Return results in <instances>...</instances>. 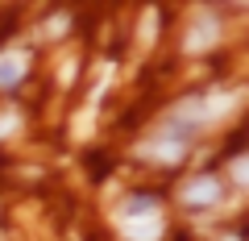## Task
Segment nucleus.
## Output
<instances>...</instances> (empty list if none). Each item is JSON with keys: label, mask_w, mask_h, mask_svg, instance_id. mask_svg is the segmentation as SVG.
<instances>
[{"label": "nucleus", "mask_w": 249, "mask_h": 241, "mask_svg": "<svg viewBox=\"0 0 249 241\" xmlns=\"http://www.w3.org/2000/svg\"><path fill=\"white\" fill-rule=\"evenodd\" d=\"M150 212H162L154 204V196H129L121 208H116V221H129V216H150Z\"/></svg>", "instance_id": "obj_6"}, {"label": "nucleus", "mask_w": 249, "mask_h": 241, "mask_svg": "<svg viewBox=\"0 0 249 241\" xmlns=\"http://www.w3.org/2000/svg\"><path fill=\"white\" fill-rule=\"evenodd\" d=\"M137 154H142V158H150V162H162V167H175V162L187 154V137L166 133V129H162L158 137H150L145 146H137Z\"/></svg>", "instance_id": "obj_1"}, {"label": "nucleus", "mask_w": 249, "mask_h": 241, "mask_svg": "<svg viewBox=\"0 0 249 241\" xmlns=\"http://www.w3.org/2000/svg\"><path fill=\"white\" fill-rule=\"evenodd\" d=\"M46 34H58V29H67V17H62V13H58V17H50V21H46Z\"/></svg>", "instance_id": "obj_8"}, {"label": "nucleus", "mask_w": 249, "mask_h": 241, "mask_svg": "<svg viewBox=\"0 0 249 241\" xmlns=\"http://www.w3.org/2000/svg\"><path fill=\"white\" fill-rule=\"evenodd\" d=\"M29 71V54L25 50H4L0 54V88H17Z\"/></svg>", "instance_id": "obj_5"}, {"label": "nucleus", "mask_w": 249, "mask_h": 241, "mask_svg": "<svg viewBox=\"0 0 249 241\" xmlns=\"http://www.w3.org/2000/svg\"><path fill=\"white\" fill-rule=\"evenodd\" d=\"M17 125H21V116L17 112H4V116H0V137H9Z\"/></svg>", "instance_id": "obj_7"}, {"label": "nucleus", "mask_w": 249, "mask_h": 241, "mask_svg": "<svg viewBox=\"0 0 249 241\" xmlns=\"http://www.w3.org/2000/svg\"><path fill=\"white\" fill-rule=\"evenodd\" d=\"M220 196H224V183H220L216 175H196V179L183 187V204H191V208L220 204Z\"/></svg>", "instance_id": "obj_2"}, {"label": "nucleus", "mask_w": 249, "mask_h": 241, "mask_svg": "<svg viewBox=\"0 0 249 241\" xmlns=\"http://www.w3.org/2000/svg\"><path fill=\"white\" fill-rule=\"evenodd\" d=\"M216 37H220V21H216L212 13H199L196 25L187 29V37H183V50H187V54H199V50H208Z\"/></svg>", "instance_id": "obj_3"}, {"label": "nucleus", "mask_w": 249, "mask_h": 241, "mask_svg": "<svg viewBox=\"0 0 249 241\" xmlns=\"http://www.w3.org/2000/svg\"><path fill=\"white\" fill-rule=\"evenodd\" d=\"M232 179H237V183H245V158L232 162Z\"/></svg>", "instance_id": "obj_9"}, {"label": "nucleus", "mask_w": 249, "mask_h": 241, "mask_svg": "<svg viewBox=\"0 0 249 241\" xmlns=\"http://www.w3.org/2000/svg\"><path fill=\"white\" fill-rule=\"evenodd\" d=\"M124 229L129 241H158L162 237V212H150V216H129V221H116Z\"/></svg>", "instance_id": "obj_4"}]
</instances>
